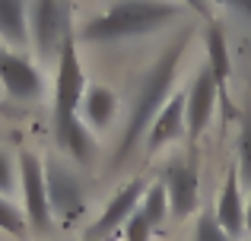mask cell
Here are the masks:
<instances>
[{
	"instance_id": "14",
	"label": "cell",
	"mask_w": 251,
	"mask_h": 241,
	"mask_svg": "<svg viewBox=\"0 0 251 241\" xmlns=\"http://www.w3.org/2000/svg\"><path fill=\"white\" fill-rule=\"evenodd\" d=\"M54 136H57V143L67 149V155L76 162V165H92V162H96L99 146H96L92 130L86 127L83 114L74 118V121H67V124H54Z\"/></svg>"
},
{
	"instance_id": "23",
	"label": "cell",
	"mask_w": 251,
	"mask_h": 241,
	"mask_svg": "<svg viewBox=\"0 0 251 241\" xmlns=\"http://www.w3.org/2000/svg\"><path fill=\"white\" fill-rule=\"evenodd\" d=\"M178 3H184L188 10L201 13V16H207V0H178Z\"/></svg>"
},
{
	"instance_id": "20",
	"label": "cell",
	"mask_w": 251,
	"mask_h": 241,
	"mask_svg": "<svg viewBox=\"0 0 251 241\" xmlns=\"http://www.w3.org/2000/svg\"><path fill=\"white\" fill-rule=\"evenodd\" d=\"M194 241H235L223 232V225L216 222L213 213H203L201 219L194 222Z\"/></svg>"
},
{
	"instance_id": "27",
	"label": "cell",
	"mask_w": 251,
	"mask_h": 241,
	"mask_svg": "<svg viewBox=\"0 0 251 241\" xmlns=\"http://www.w3.org/2000/svg\"><path fill=\"white\" fill-rule=\"evenodd\" d=\"M86 241H92V238H86Z\"/></svg>"
},
{
	"instance_id": "15",
	"label": "cell",
	"mask_w": 251,
	"mask_h": 241,
	"mask_svg": "<svg viewBox=\"0 0 251 241\" xmlns=\"http://www.w3.org/2000/svg\"><path fill=\"white\" fill-rule=\"evenodd\" d=\"M80 111H83V121L89 130H108L118 114V95L108 86H89L83 95Z\"/></svg>"
},
{
	"instance_id": "2",
	"label": "cell",
	"mask_w": 251,
	"mask_h": 241,
	"mask_svg": "<svg viewBox=\"0 0 251 241\" xmlns=\"http://www.w3.org/2000/svg\"><path fill=\"white\" fill-rule=\"evenodd\" d=\"M188 16V6L178 0H118L111 10L86 19L80 29V42L86 44H111L124 38H137L172 25Z\"/></svg>"
},
{
	"instance_id": "11",
	"label": "cell",
	"mask_w": 251,
	"mask_h": 241,
	"mask_svg": "<svg viewBox=\"0 0 251 241\" xmlns=\"http://www.w3.org/2000/svg\"><path fill=\"white\" fill-rule=\"evenodd\" d=\"M216 222L223 225L229 238L239 241L245 235V197H242V178H239V168H229L226 181L220 187V197H216V210H213Z\"/></svg>"
},
{
	"instance_id": "6",
	"label": "cell",
	"mask_w": 251,
	"mask_h": 241,
	"mask_svg": "<svg viewBox=\"0 0 251 241\" xmlns=\"http://www.w3.org/2000/svg\"><path fill=\"white\" fill-rule=\"evenodd\" d=\"M0 86L13 102H38L45 95L42 70L6 44H0Z\"/></svg>"
},
{
	"instance_id": "24",
	"label": "cell",
	"mask_w": 251,
	"mask_h": 241,
	"mask_svg": "<svg viewBox=\"0 0 251 241\" xmlns=\"http://www.w3.org/2000/svg\"><path fill=\"white\" fill-rule=\"evenodd\" d=\"M226 3H229V6H235L242 16H248V19H251V0H226Z\"/></svg>"
},
{
	"instance_id": "10",
	"label": "cell",
	"mask_w": 251,
	"mask_h": 241,
	"mask_svg": "<svg viewBox=\"0 0 251 241\" xmlns=\"http://www.w3.org/2000/svg\"><path fill=\"white\" fill-rule=\"evenodd\" d=\"M29 25H32V38L42 57H51V51L64 44V13H61V0H32V13H29Z\"/></svg>"
},
{
	"instance_id": "7",
	"label": "cell",
	"mask_w": 251,
	"mask_h": 241,
	"mask_svg": "<svg viewBox=\"0 0 251 241\" xmlns=\"http://www.w3.org/2000/svg\"><path fill=\"white\" fill-rule=\"evenodd\" d=\"M143 194H147V184H143L140 178H130L124 187H118L115 197L108 200V206L102 210V216H99L96 225L89 229V238L92 241H102V238H108L115 229H124V225H127V219L140 210Z\"/></svg>"
},
{
	"instance_id": "4",
	"label": "cell",
	"mask_w": 251,
	"mask_h": 241,
	"mask_svg": "<svg viewBox=\"0 0 251 241\" xmlns=\"http://www.w3.org/2000/svg\"><path fill=\"white\" fill-rule=\"evenodd\" d=\"M86 76H83V64L76 54V38L74 32L64 35L61 54H57V80H54V124H67L74 118H80V105L86 95Z\"/></svg>"
},
{
	"instance_id": "3",
	"label": "cell",
	"mask_w": 251,
	"mask_h": 241,
	"mask_svg": "<svg viewBox=\"0 0 251 241\" xmlns=\"http://www.w3.org/2000/svg\"><path fill=\"white\" fill-rule=\"evenodd\" d=\"M19 165V194H23V213L32 235H48L51 232V200H48V181H45V162L32 149H23L16 159Z\"/></svg>"
},
{
	"instance_id": "9",
	"label": "cell",
	"mask_w": 251,
	"mask_h": 241,
	"mask_svg": "<svg viewBox=\"0 0 251 241\" xmlns=\"http://www.w3.org/2000/svg\"><path fill=\"white\" fill-rule=\"evenodd\" d=\"M162 184H166V194H169V210L175 219H184L197 210V168L191 162H181V159H172L162 172Z\"/></svg>"
},
{
	"instance_id": "8",
	"label": "cell",
	"mask_w": 251,
	"mask_h": 241,
	"mask_svg": "<svg viewBox=\"0 0 251 241\" xmlns=\"http://www.w3.org/2000/svg\"><path fill=\"white\" fill-rule=\"evenodd\" d=\"M188 105H184V121H188V140L194 146L197 140L203 136V130L210 127V118H213V108L220 102V92H216V80L207 67L194 76L188 92Z\"/></svg>"
},
{
	"instance_id": "19",
	"label": "cell",
	"mask_w": 251,
	"mask_h": 241,
	"mask_svg": "<svg viewBox=\"0 0 251 241\" xmlns=\"http://www.w3.org/2000/svg\"><path fill=\"white\" fill-rule=\"evenodd\" d=\"M239 178L251 184V108L242 114V124H239Z\"/></svg>"
},
{
	"instance_id": "21",
	"label": "cell",
	"mask_w": 251,
	"mask_h": 241,
	"mask_svg": "<svg viewBox=\"0 0 251 241\" xmlns=\"http://www.w3.org/2000/svg\"><path fill=\"white\" fill-rule=\"evenodd\" d=\"M19 184V165H13V155L6 149H0V194L10 197Z\"/></svg>"
},
{
	"instance_id": "25",
	"label": "cell",
	"mask_w": 251,
	"mask_h": 241,
	"mask_svg": "<svg viewBox=\"0 0 251 241\" xmlns=\"http://www.w3.org/2000/svg\"><path fill=\"white\" fill-rule=\"evenodd\" d=\"M245 229L251 232V194H248V200H245Z\"/></svg>"
},
{
	"instance_id": "17",
	"label": "cell",
	"mask_w": 251,
	"mask_h": 241,
	"mask_svg": "<svg viewBox=\"0 0 251 241\" xmlns=\"http://www.w3.org/2000/svg\"><path fill=\"white\" fill-rule=\"evenodd\" d=\"M140 213L153 225H162V222H166V216H172V210H169V194H166V184H162V181H156V184L147 187L143 203H140Z\"/></svg>"
},
{
	"instance_id": "1",
	"label": "cell",
	"mask_w": 251,
	"mask_h": 241,
	"mask_svg": "<svg viewBox=\"0 0 251 241\" xmlns=\"http://www.w3.org/2000/svg\"><path fill=\"white\" fill-rule=\"evenodd\" d=\"M194 32L184 29L178 35V42H172L166 51L159 54V61L147 70V76L140 80V89H137V99H134V108H130V118H127V127H124L121 140L115 146V155H111V168H121L124 162L134 155V149L147 140L150 127H153L156 114L166 108V102L172 99V83L178 76V67H181V57L188 51V42Z\"/></svg>"
},
{
	"instance_id": "16",
	"label": "cell",
	"mask_w": 251,
	"mask_h": 241,
	"mask_svg": "<svg viewBox=\"0 0 251 241\" xmlns=\"http://www.w3.org/2000/svg\"><path fill=\"white\" fill-rule=\"evenodd\" d=\"M0 35L6 38V44H25V0H0Z\"/></svg>"
},
{
	"instance_id": "12",
	"label": "cell",
	"mask_w": 251,
	"mask_h": 241,
	"mask_svg": "<svg viewBox=\"0 0 251 241\" xmlns=\"http://www.w3.org/2000/svg\"><path fill=\"white\" fill-rule=\"evenodd\" d=\"M184 105H188V95H184V92H172V99L166 102V108L156 114L153 127H150L147 140H143V143H147V155L159 153L166 143H175V140H181V136L188 133Z\"/></svg>"
},
{
	"instance_id": "5",
	"label": "cell",
	"mask_w": 251,
	"mask_h": 241,
	"mask_svg": "<svg viewBox=\"0 0 251 241\" xmlns=\"http://www.w3.org/2000/svg\"><path fill=\"white\" fill-rule=\"evenodd\" d=\"M45 181H48V200L51 213L61 225H74L86 210V187L64 162L48 159L45 162Z\"/></svg>"
},
{
	"instance_id": "26",
	"label": "cell",
	"mask_w": 251,
	"mask_h": 241,
	"mask_svg": "<svg viewBox=\"0 0 251 241\" xmlns=\"http://www.w3.org/2000/svg\"><path fill=\"white\" fill-rule=\"evenodd\" d=\"M0 114H6V111H3V108H0Z\"/></svg>"
},
{
	"instance_id": "18",
	"label": "cell",
	"mask_w": 251,
	"mask_h": 241,
	"mask_svg": "<svg viewBox=\"0 0 251 241\" xmlns=\"http://www.w3.org/2000/svg\"><path fill=\"white\" fill-rule=\"evenodd\" d=\"M0 232H6V235H13V238H19V241L29 238V222H25V213L19 210L10 197H3V194H0Z\"/></svg>"
},
{
	"instance_id": "13",
	"label": "cell",
	"mask_w": 251,
	"mask_h": 241,
	"mask_svg": "<svg viewBox=\"0 0 251 241\" xmlns=\"http://www.w3.org/2000/svg\"><path fill=\"white\" fill-rule=\"evenodd\" d=\"M207 70L216 80V92H220L223 111L226 118L232 114V105H229V76H232V61H229V44L226 35H223L220 25H210L207 29Z\"/></svg>"
},
{
	"instance_id": "22",
	"label": "cell",
	"mask_w": 251,
	"mask_h": 241,
	"mask_svg": "<svg viewBox=\"0 0 251 241\" xmlns=\"http://www.w3.org/2000/svg\"><path fill=\"white\" fill-rule=\"evenodd\" d=\"M153 229H156V225L137 210L134 216L127 219V225H124V241H150V238H153Z\"/></svg>"
}]
</instances>
